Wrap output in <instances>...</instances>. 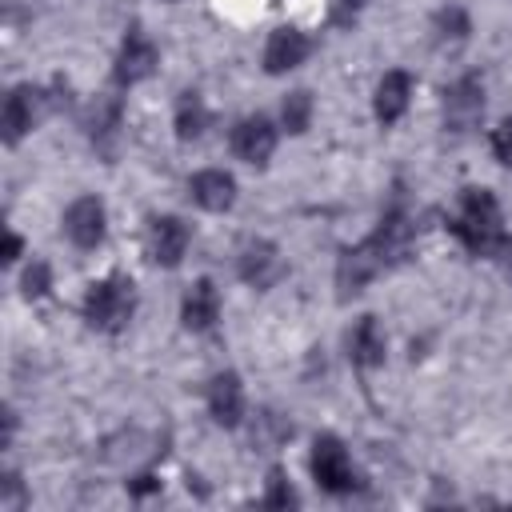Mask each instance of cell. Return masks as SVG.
<instances>
[{
    "label": "cell",
    "instance_id": "11",
    "mask_svg": "<svg viewBox=\"0 0 512 512\" xmlns=\"http://www.w3.org/2000/svg\"><path fill=\"white\" fill-rule=\"evenodd\" d=\"M308 52H312L308 32L284 24V28H276V32L268 36V44H264V72H268V76L292 72V68H300V64L308 60Z\"/></svg>",
    "mask_w": 512,
    "mask_h": 512
},
{
    "label": "cell",
    "instance_id": "29",
    "mask_svg": "<svg viewBox=\"0 0 512 512\" xmlns=\"http://www.w3.org/2000/svg\"><path fill=\"white\" fill-rule=\"evenodd\" d=\"M168 4H176V0H168Z\"/></svg>",
    "mask_w": 512,
    "mask_h": 512
},
{
    "label": "cell",
    "instance_id": "5",
    "mask_svg": "<svg viewBox=\"0 0 512 512\" xmlns=\"http://www.w3.org/2000/svg\"><path fill=\"white\" fill-rule=\"evenodd\" d=\"M56 108V100L48 96V88H36V84H16L8 96H4V144H20L48 112Z\"/></svg>",
    "mask_w": 512,
    "mask_h": 512
},
{
    "label": "cell",
    "instance_id": "2",
    "mask_svg": "<svg viewBox=\"0 0 512 512\" xmlns=\"http://www.w3.org/2000/svg\"><path fill=\"white\" fill-rule=\"evenodd\" d=\"M448 232L484 260L496 264H512V236L504 228L500 204L492 196V188H464L460 192V208L448 216Z\"/></svg>",
    "mask_w": 512,
    "mask_h": 512
},
{
    "label": "cell",
    "instance_id": "26",
    "mask_svg": "<svg viewBox=\"0 0 512 512\" xmlns=\"http://www.w3.org/2000/svg\"><path fill=\"white\" fill-rule=\"evenodd\" d=\"M360 8H364V0H332V24L348 28L360 16Z\"/></svg>",
    "mask_w": 512,
    "mask_h": 512
},
{
    "label": "cell",
    "instance_id": "24",
    "mask_svg": "<svg viewBox=\"0 0 512 512\" xmlns=\"http://www.w3.org/2000/svg\"><path fill=\"white\" fill-rule=\"evenodd\" d=\"M492 156H496L504 168H512V116L492 128Z\"/></svg>",
    "mask_w": 512,
    "mask_h": 512
},
{
    "label": "cell",
    "instance_id": "22",
    "mask_svg": "<svg viewBox=\"0 0 512 512\" xmlns=\"http://www.w3.org/2000/svg\"><path fill=\"white\" fill-rule=\"evenodd\" d=\"M20 288H24V296H28V300H40V296H48V288H52V268H48L44 260H32V264L24 268V280H20Z\"/></svg>",
    "mask_w": 512,
    "mask_h": 512
},
{
    "label": "cell",
    "instance_id": "12",
    "mask_svg": "<svg viewBox=\"0 0 512 512\" xmlns=\"http://www.w3.org/2000/svg\"><path fill=\"white\" fill-rule=\"evenodd\" d=\"M236 272H240V280L252 284V288H272V284L280 280V272H284V260H280L276 244H268V240H248V244L240 248V256H236Z\"/></svg>",
    "mask_w": 512,
    "mask_h": 512
},
{
    "label": "cell",
    "instance_id": "19",
    "mask_svg": "<svg viewBox=\"0 0 512 512\" xmlns=\"http://www.w3.org/2000/svg\"><path fill=\"white\" fill-rule=\"evenodd\" d=\"M88 136H92V144H100V148H108V144L120 136V100H100V104L92 108V116H88Z\"/></svg>",
    "mask_w": 512,
    "mask_h": 512
},
{
    "label": "cell",
    "instance_id": "23",
    "mask_svg": "<svg viewBox=\"0 0 512 512\" xmlns=\"http://www.w3.org/2000/svg\"><path fill=\"white\" fill-rule=\"evenodd\" d=\"M288 504H296V492H292L288 476H284L280 468H272V472H268V492H264V508H288Z\"/></svg>",
    "mask_w": 512,
    "mask_h": 512
},
{
    "label": "cell",
    "instance_id": "7",
    "mask_svg": "<svg viewBox=\"0 0 512 512\" xmlns=\"http://www.w3.org/2000/svg\"><path fill=\"white\" fill-rule=\"evenodd\" d=\"M480 116H484V80L476 72H464L444 88V128L464 136L476 128Z\"/></svg>",
    "mask_w": 512,
    "mask_h": 512
},
{
    "label": "cell",
    "instance_id": "20",
    "mask_svg": "<svg viewBox=\"0 0 512 512\" xmlns=\"http://www.w3.org/2000/svg\"><path fill=\"white\" fill-rule=\"evenodd\" d=\"M280 124H284V132H292V136L308 132V124H312V92H304V88L288 92V96H284V108H280Z\"/></svg>",
    "mask_w": 512,
    "mask_h": 512
},
{
    "label": "cell",
    "instance_id": "1",
    "mask_svg": "<svg viewBox=\"0 0 512 512\" xmlns=\"http://www.w3.org/2000/svg\"><path fill=\"white\" fill-rule=\"evenodd\" d=\"M408 252H412V220H408V208L396 200L392 208H384L380 224L360 244L340 252V260H336V288H340V296H356L372 280L388 276L392 268H400L408 260Z\"/></svg>",
    "mask_w": 512,
    "mask_h": 512
},
{
    "label": "cell",
    "instance_id": "15",
    "mask_svg": "<svg viewBox=\"0 0 512 512\" xmlns=\"http://www.w3.org/2000/svg\"><path fill=\"white\" fill-rule=\"evenodd\" d=\"M208 416L220 428H240L244 420V384L236 372H220L208 384Z\"/></svg>",
    "mask_w": 512,
    "mask_h": 512
},
{
    "label": "cell",
    "instance_id": "25",
    "mask_svg": "<svg viewBox=\"0 0 512 512\" xmlns=\"http://www.w3.org/2000/svg\"><path fill=\"white\" fill-rule=\"evenodd\" d=\"M24 504H28L24 484H20L16 472H8V476H4V492H0V508H24Z\"/></svg>",
    "mask_w": 512,
    "mask_h": 512
},
{
    "label": "cell",
    "instance_id": "6",
    "mask_svg": "<svg viewBox=\"0 0 512 512\" xmlns=\"http://www.w3.org/2000/svg\"><path fill=\"white\" fill-rule=\"evenodd\" d=\"M156 64H160V52H156L152 36L140 24H132L120 40L116 60H112V80H116V88H132V84L148 80L156 72Z\"/></svg>",
    "mask_w": 512,
    "mask_h": 512
},
{
    "label": "cell",
    "instance_id": "18",
    "mask_svg": "<svg viewBox=\"0 0 512 512\" xmlns=\"http://www.w3.org/2000/svg\"><path fill=\"white\" fill-rule=\"evenodd\" d=\"M208 124H212V112H208L204 96H200L196 88L180 92V96H176V112H172L176 136H180V140H200V136L208 132Z\"/></svg>",
    "mask_w": 512,
    "mask_h": 512
},
{
    "label": "cell",
    "instance_id": "9",
    "mask_svg": "<svg viewBox=\"0 0 512 512\" xmlns=\"http://www.w3.org/2000/svg\"><path fill=\"white\" fill-rule=\"evenodd\" d=\"M228 144H232L236 160L264 168V164H268V156L276 152V124H272L268 116H244V120H236V128H232V136H228Z\"/></svg>",
    "mask_w": 512,
    "mask_h": 512
},
{
    "label": "cell",
    "instance_id": "4",
    "mask_svg": "<svg viewBox=\"0 0 512 512\" xmlns=\"http://www.w3.org/2000/svg\"><path fill=\"white\" fill-rule=\"evenodd\" d=\"M312 476H316V484L328 492V496H352L356 488H360V472L352 468V456H348V448L336 440V436H316V444H312Z\"/></svg>",
    "mask_w": 512,
    "mask_h": 512
},
{
    "label": "cell",
    "instance_id": "17",
    "mask_svg": "<svg viewBox=\"0 0 512 512\" xmlns=\"http://www.w3.org/2000/svg\"><path fill=\"white\" fill-rule=\"evenodd\" d=\"M384 352H388V344H384L380 320H376V316H360L356 328L348 332V356H352V364H356L360 372L380 368V364H384Z\"/></svg>",
    "mask_w": 512,
    "mask_h": 512
},
{
    "label": "cell",
    "instance_id": "13",
    "mask_svg": "<svg viewBox=\"0 0 512 512\" xmlns=\"http://www.w3.org/2000/svg\"><path fill=\"white\" fill-rule=\"evenodd\" d=\"M188 196L204 212H228L236 204V176L224 168H204L188 180Z\"/></svg>",
    "mask_w": 512,
    "mask_h": 512
},
{
    "label": "cell",
    "instance_id": "28",
    "mask_svg": "<svg viewBox=\"0 0 512 512\" xmlns=\"http://www.w3.org/2000/svg\"><path fill=\"white\" fill-rule=\"evenodd\" d=\"M156 488H160V480H156V476H136V480L128 484V492H132V496H148V492H156Z\"/></svg>",
    "mask_w": 512,
    "mask_h": 512
},
{
    "label": "cell",
    "instance_id": "8",
    "mask_svg": "<svg viewBox=\"0 0 512 512\" xmlns=\"http://www.w3.org/2000/svg\"><path fill=\"white\" fill-rule=\"evenodd\" d=\"M64 236L76 244V248H100L104 236H108V212H104V200L96 196H76L64 212Z\"/></svg>",
    "mask_w": 512,
    "mask_h": 512
},
{
    "label": "cell",
    "instance_id": "3",
    "mask_svg": "<svg viewBox=\"0 0 512 512\" xmlns=\"http://www.w3.org/2000/svg\"><path fill=\"white\" fill-rule=\"evenodd\" d=\"M132 312H136V284H132V276L108 272L104 280L88 284V292H84V320L96 332H108V336L124 332Z\"/></svg>",
    "mask_w": 512,
    "mask_h": 512
},
{
    "label": "cell",
    "instance_id": "16",
    "mask_svg": "<svg viewBox=\"0 0 512 512\" xmlns=\"http://www.w3.org/2000/svg\"><path fill=\"white\" fill-rule=\"evenodd\" d=\"M216 320H220V288H216L208 276H200V280L184 292L180 324H184L188 332H208Z\"/></svg>",
    "mask_w": 512,
    "mask_h": 512
},
{
    "label": "cell",
    "instance_id": "10",
    "mask_svg": "<svg viewBox=\"0 0 512 512\" xmlns=\"http://www.w3.org/2000/svg\"><path fill=\"white\" fill-rule=\"evenodd\" d=\"M188 240H192V232H188V224L180 216H152L148 220V240L144 244H148L152 264L176 268L184 260V252H188Z\"/></svg>",
    "mask_w": 512,
    "mask_h": 512
},
{
    "label": "cell",
    "instance_id": "14",
    "mask_svg": "<svg viewBox=\"0 0 512 512\" xmlns=\"http://www.w3.org/2000/svg\"><path fill=\"white\" fill-rule=\"evenodd\" d=\"M412 88H416L412 72H404V68L384 72L380 84H376V100H372L376 120H380V124H396V120L408 112V104H412Z\"/></svg>",
    "mask_w": 512,
    "mask_h": 512
},
{
    "label": "cell",
    "instance_id": "21",
    "mask_svg": "<svg viewBox=\"0 0 512 512\" xmlns=\"http://www.w3.org/2000/svg\"><path fill=\"white\" fill-rule=\"evenodd\" d=\"M436 32L444 36V40H468V32H472V20H468V12L464 8H440L436 12Z\"/></svg>",
    "mask_w": 512,
    "mask_h": 512
},
{
    "label": "cell",
    "instance_id": "27",
    "mask_svg": "<svg viewBox=\"0 0 512 512\" xmlns=\"http://www.w3.org/2000/svg\"><path fill=\"white\" fill-rule=\"evenodd\" d=\"M20 252H24V240H20L16 232H8V236H4V264H16Z\"/></svg>",
    "mask_w": 512,
    "mask_h": 512
}]
</instances>
